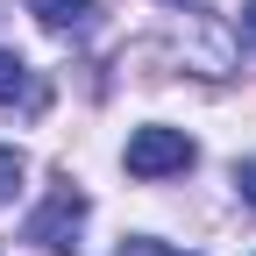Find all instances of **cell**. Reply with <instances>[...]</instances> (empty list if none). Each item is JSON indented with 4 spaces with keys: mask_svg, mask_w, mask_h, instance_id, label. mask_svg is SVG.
<instances>
[{
    "mask_svg": "<svg viewBox=\"0 0 256 256\" xmlns=\"http://www.w3.org/2000/svg\"><path fill=\"white\" fill-rule=\"evenodd\" d=\"M242 43H249V57H256V0L242 8Z\"/></svg>",
    "mask_w": 256,
    "mask_h": 256,
    "instance_id": "obj_7",
    "label": "cell"
},
{
    "mask_svg": "<svg viewBox=\"0 0 256 256\" xmlns=\"http://www.w3.org/2000/svg\"><path fill=\"white\" fill-rule=\"evenodd\" d=\"M235 192H242L249 206H256V156H249V164H235Z\"/></svg>",
    "mask_w": 256,
    "mask_h": 256,
    "instance_id": "obj_6",
    "label": "cell"
},
{
    "mask_svg": "<svg viewBox=\"0 0 256 256\" xmlns=\"http://www.w3.org/2000/svg\"><path fill=\"white\" fill-rule=\"evenodd\" d=\"M78 220H86V192H78V185H57L50 200H43V214L28 220V242H36V249H50V256H72Z\"/></svg>",
    "mask_w": 256,
    "mask_h": 256,
    "instance_id": "obj_2",
    "label": "cell"
},
{
    "mask_svg": "<svg viewBox=\"0 0 256 256\" xmlns=\"http://www.w3.org/2000/svg\"><path fill=\"white\" fill-rule=\"evenodd\" d=\"M142 256H171V249H150V242H142Z\"/></svg>",
    "mask_w": 256,
    "mask_h": 256,
    "instance_id": "obj_8",
    "label": "cell"
},
{
    "mask_svg": "<svg viewBox=\"0 0 256 256\" xmlns=\"http://www.w3.org/2000/svg\"><path fill=\"white\" fill-rule=\"evenodd\" d=\"M14 100H36V72L14 50H0V107H14Z\"/></svg>",
    "mask_w": 256,
    "mask_h": 256,
    "instance_id": "obj_4",
    "label": "cell"
},
{
    "mask_svg": "<svg viewBox=\"0 0 256 256\" xmlns=\"http://www.w3.org/2000/svg\"><path fill=\"white\" fill-rule=\"evenodd\" d=\"M22 178H28V164H22V150H0V206L22 192Z\"/></svg>",
    "mask_w": 256,
    "mask_h": 256,
    "instance_id": "obj_5",
    "label": "cell"
},
{
    "mask_svg": "<svg viewBox=\"0 0 256 256\" xmlns=\"http://www.w3.org/2000/svg\"><path fill=\"white\" fill-rule=\"evenodd\" d=\"M192 136L185 128H136L128 136V178H178V171H192Z\"/></svg>",
    "mask_w": 256,
    "mask_h": 256,
    "instance_id": "obj_1",
    "label": "cell"
},
{
    "mask_svg": "<svg viewBox=\"0 0 256 256\" xmlns=\"http://www.w3.org/2000/svg\"><path fill=\"white\" fill-rule=\"evenodd\" d=\"M28 14H36L50 36H86L100 8H92V0H28Z\"/></svg>",
    "mask_w": 256,
    "mask_h": 256,
    "instance_id": "obj_3",
    "label": "cell"
}]
</instances>
